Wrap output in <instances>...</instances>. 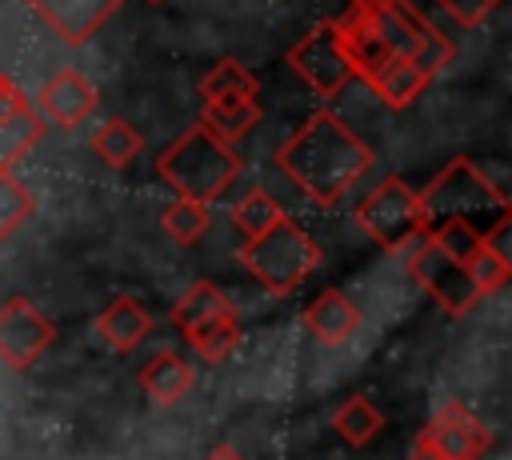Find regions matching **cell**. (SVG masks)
<instances>
[{"mask_svg": "<svg viewBox=\"0 0 512 460\" xmlns=\"http://www.w3.org/2000/svg\"><path fill=\"white\" fill-rule=\"evenodd\" d=\"M88 148L108 164V168H128L140 152H144V132L136 124H128L124 116H108L92 136Z\"/></svg>", "mask_w": 512, "mask_h": 460, "instance_id": "obj_18", "label": "cell"}, {"mask_svg": "<svg viewBox=\"0 0 512 460\" xmlns=\"http://www.w3.org/2000/svg\"><path fill=\"white\" fill-rule=\"evenodd\" d=\"M408 252V276L448 312V316H468L484 296L476 292V284H472V276H468V268L456 260V256H448L440 244H432L428 236H420L416 244H408L404 248Z\"/></svg>", "mask_w": 512, "mask_h": 460, "instance_id": "obj_7", "label": "cell"}, {"mask_svg": "<svg viewBox=\"0 0 512 460\" xmlns=\"http://www.w3.org/2000/svg\"><path fill=\"white\" fill-rule=\"evenodd\" d=\"M420 192V212H424V228L440 224V220H464L476 232H492L496 224L512 220V204L504 196V188L468 156H452Z\"/></svg>", "mask_w": 512, "mask_h": 460, "instance_id": "obj_2", "label": "cell"}, {"mask_svg": "<svg viewBox=\"0 0 512 460\" xmlns=\"http://www.w3.org/2000/svg\"><path fill=\"white\" fill-rule=\"evenodd\" d=\"M136 380H140V388L148 392V400H156V404H176V400L192 388L196 372H192V364H188L176 348H160L156 356H148V360L140 364Z\"/></svg>", "mask_w": 512, "mask_h": 460, "instance_id": "obj_16", "label": "cell"}, {"mask_svg": "<svg viewBox=\"0 0 512 460\" xmlns=\"http://www.w3.org/2000/svg\"><path fill=\"white\" fill-rule=\"evenodd\" d=\"M160 228H164V236L168 240H176V244H196L208 228H212V212H208V204H200V200H184V196H176L164 212H160Z\"/></svg>", "mask_w": 512, "mask_h": 460, "instance_id": "obj_22", "label": "cell"}, {"mask_svg": "<svg viewBox=\"0 0 512 460\" xmlns=\"http://www.w3.org/2000/svg\"><path fill=\"white\" fill-rule=\"evenodd\" d=\"M332 432H336L344 444L364 448V444H372V440L384 432V412L376 408L372 396L356 392V396H348V400L332 412Z\"/></svg>", "mask_w": 512, "mask_h": 460, "instance_id": "obj_17", "label": "cell"}, {"mask_svg": "<svg viewBox=\"0 0 512 460\" xmlns=\"http://www.w3.org/2000/svg\"><path fill=\"white\" fill-rule=\"evenodd\" d=\"M288 68L324 100H332L336 92H344L356 80L352 64H348V52L336 36V20H320L316 28H308L288 48Z\"/></svg>", "mask_w": 512, "mask_h": 460, "instance_id": "obj_8", "label": "cell"}, {"mask_svg": "<svg viewBox=\"0 0 512 460\" xmlns=\"http://www.w3.org/2000/svg\"><path fill=\"white\" fill-rule=\"evenodd\" d=\"M256 92H260L256 76H252L236 56L216 60V64L200 76V100H256Z\"/></svg>", "mask_w": 512, "mask_h": 460, "instance_id": "obj_20", "label": "cell"}, {"mask_svg": "<svg viewBox=\"0 0 512 460\" xmlns=\"http://www.w3.org/2000/svg\"><path fill=\"white\" fill-rule=\"evenodd\" d=\"M420 440H428L444 460H480L492 444V432L460 400H448L420 428Z\"/></svg>", "mask_w": 512, "mask_h": 460, "instance_id": "obj_10", "label": "cell"}, {"mask_svg": "<svg viewBox=\"0 0 512 460\" xmlns=\"http://www.w3.org/2000/svg\"><path fill=\"white\" fill-rule=\"evenodd\" d=\"M364 312L340 292V288H320L308 304H304V328L320 340V344H344L356 328H360Z\"/></svg>", "mask_w": 512, "mask_h": 460, "instance_id": "obj_14", "label": "cell"}, {"mask_svg": "<svg viewBox=\"0 0 512 460\" xmlns=\"http://www.w3.org/2000/svg\"><path fill=\"white\" fill-rule=\"evenodd\" d=\"M428 72L420 68V64H412V60H392L368 88L388 104V108H408L424 88H428Z\"/></svg>", "mask_w": 512, "mask_h": 460, "instance_id": "obj_21", "label": "cell"}, {"mask_svg": "<svg viewBox=\"0 0 512 460\" xmlns=\"http://www.w3.org/2000/svg\"><path fill=\"white\" fill-rule=\"evenodd\" d=\"M404 460H444V456H440V452H436V448H432V444H428V440H420V436H416V440H412V448H408V456H404Z\"/></svg>", "mask_w": 512, "mask_h": 460, "instance_id": "obj_28", "label": "cell"}, {"mask_svg": "<svg viewBox=\"0 0 512 460\" xmlns=\"http://www.w3.org/2000/svg\"><path fill=\"white\" fill-rule=\"evenodd\" d=\"M56 340V324L28 300V296H8L0 304V364L12 372H28Z\"/></svg>", "mask_w": 512, "mask_h": 460, "instance_id": "obj_9", "label": "cell"}, {"mask_svg": "<svg viewBox=\"0 0 512 460\" xmlns=\"http://www.w3.org/2000/svg\"><path fill=\"white\" fill-rule=\"evenodd\" d=\"M152 332V316L136 296H112L92 320V336L104 340L108 352H132Z\"/></svg>", "mask_w": 512, "mask_h": 460, "instance_id": "obj_13", "label": "cell"}, {"mask_svg": "<svg viewBox=\"0 0 512 460\" xmlns=\"http://www.w3.org/2000/svg\"><path fill=\"white\" fill-rule=\"evenodd\" d=\"M256 120H260V100H200V124L228 144L248 136Z\"/></svg>", "mask_w": 512, "mask_h": 460, "instance_id": "obj_19", "label": "cell"}, {"mask_svg": "<svg viewBox=\"0 0 512 460\" xmlns=\"http://www.w3.org/2000/svg\"><path fill=\"white\" fill-rule=\"evenodd\" d=\"M32 104H28V96H24V88L12 80V76H4L0 72V124H8V120H16V116H24Z\"/></svg>", "mask_w": 512, "mask_h": 460, "instance_id": "obj_27", "label": "cell"}, {"mask_svg": "<svg viewBox=\"0 0 512 460\" xmlns=\"http://www.w3.org/2000/svg\"><path fill=\"white\" fill-rule=\"evenodd\" d=\"M464 268H468L476 292H480V296H492V292H500V288L508 284V276H512V256L496 252V248L484 240L480 252H472V256L464 260Z\"/></svg>", "mask_w": 512, "mask_h": 460, "instance_id": "obj_25", "label": "cell"}, {"mask_svg": "<svg viewBox=\"0 0 512 460\" xmlns=\"http://www.w3.org/2000/svg\"><path fill=\"white\" fill-rule=\"evenodd\" d=\"M240 152L236 144L220 140L212 128H204L200 120L188 124L168 148H160L156 156V176L184 200H200L212 204L224 188H232V180L240 176Z\"/></svg>", "mask_w": 512, "mask_h": 460, "instance_id": "obj_3", "label": "cell"}, {"mask_svg": "<svg viewBox=\"0 0 512 460\" xmlns=\"http://www.w3.org/2000/svg\"><path fill=\"white\" fill-rule=\"evenodd\" d=\"M280 216H288V212H284L264 188H252V192H244V196L232 204V224H236L240 240H248V236H256V232L272 228Z\"/></svg>", "mask_w": 512, "mask_h": 460, "instance_id": "obj_24", "label": "cell"}, {"mask_svg": "<svg viewBox=\"0 0 512 460\" xmlns=\"http://www.w3.org/2000/svg\"><path fill=\"white\" fill-rule=\"evenodd\" d=\"M64 44H88L124 0H24Z\"/></svg>", "mask_w": 512, "mask_h": 460, "instance_id": "obj_12", "label": "cell"}, {"mask_svg": "<svg viewBox=\"0 0 512 460\" xmlns=\"http://www.w3.org/2000/svg\"><path fill=\"white\" fill-rule=\"evenodd\" d=\"M452 24H460V28H476L500 0H432Z\"/></svg>", "mask_w": 512, "mask_h": 460, "instance_id": "obj_26", "label": "cell"}, {"mask_svg": "<svg viewBox=\"0 0 512 460\" xmlns=\"http://www.w3.org/2000/svg\"><path fill=\"white\" fill-rule=\"evenodd\" d=\"M348 4H360V0H348Z\"/></svg>", "mask_w": 512, "mask_h": 460, "instance_id": "obj_31", "label": "cell"}, {"mask_svg": "<svg viewBox=\"0 0 512 460\" xmlns=\"http://www.w3.org/2000/svg\"><path fill=\"white\" fill-rule=\"evenodd\" d=\"M204 460H248V456H244L236 444H216V448H212Z\"/></svg>", "mask_w": 512, "mask_h": 460, "instance_id": "obj_29", "label": "cell"}, {"mask_svg": "<svg viewBox=\"0 0 512 460\" xmlns=\"http://www.w3.org/2000/svg\"><path fill=\"white\" fill-rule=\"evenodd\" d=\"M276 168L304 200L332 208L372 168V148L336 112L320 108L280 144Z\"/></svg>", "mask_w": 512, "mask_h": 460, "instance_id": "obj_1", "label": "cell"}, {"mask_svg": "<svg viewBox=\"0 0 512 460\" xmlns=\"http://www.w3.org/2000/svg\"><path fill=\"white\" fill-rule=\"evenodd\" d=\"M36 104H40V116L48 124H56V128H80L96 112L100 92H96V84L80 68H56L40 84Z\"/></svg>", "mask_w": 512, "mask_h": 460, "instance_id": "obj_11", "label": "cell"}, {"mask_svg": "<svg viewBox=\"0 0 512 460\" xmlns=\"http://www.w3.org/2000/svg\"><path fill=\"white\" fill-rule=\"evenodd\" d=\"M236 256H240L244 272L256 276V284H264L272 296H288L292 288H300L324 260L320 244L292 216H280L272 228L240 240Z\"/></svg>", "mask_w": 512, "mask_h": 460, "instance_id": "obj_4", "label": "cell"}, {"mask_svg": "<svg viewBox=\"0 0 512 460\" xmlns=\"http://www.w3.org/2000/svg\"><path fill=\"white\" fill-rule=\"evenodd\" d=\"M176 332H180V336H184V344H188L200 360H208V364H220L224 356H232V352L240 348V336H244L236 308L208 312V316H200V320L180 324Z\"/></svg>", "mask_w": 512, "mask_h": 460, "instance_id": "obj_15", "label": "cell"}, {"mask_svg": "<svg viewBox=\"0 0 512 460\" xmlns=\"http://www.w3.org/2000/svg\"><path fill=\"white\" fill-rule=\"evenodd\" d=\"M356 12L372 28V36L384 44L392 60H412L428 76L448 68L452 60V40L416 8V0H360Z\"/></svg>", "mask_w": 512, "mask_h": 460, "instance_id": "obj_5", "label": "cell"}, {"mask_svg": "<svg viewBox=\"0 0 512 460\" xmlns=\"http://www.w3.org/2000/svg\"><path fill=\"white\" fill-rule=\"evenodd\" d=\"M144 4H164V0H144Z\"/></svg>", "mask_w": 512, "mask_h": 460, "instance_id": "obj_30", "label": "cell"}, {"mask_svg": "<svg viewBox=\"0 0 512 460\" xmlns=\"http://www.w3.org/2000/svg\"><path fill=\"white\" fill-rule=\"evenodd\" d=\"M356 224L372 244L384 252H404L424 236V212H420V192L404 176H384L360 204H356Z\"/></svg>", "mask_w": 512, "mask_h": 460, "instance_id": "obj_6", "label": "cell"}, {"mask_svg": "<svg viewBox=\"0 0 512 460\" xmlns=\"http://www.w3.org/2000/svg\"><path fill=\"white\" fill-rule=\"evenodd\" d=\"M32 212H36L32 192L24 188V180L8 164H0V240L16 236Z\"/></svg>", "mask_w": 512, "mask_h": 460, "instance_id": "obj_23", "label": "cell"}]
</instances>
